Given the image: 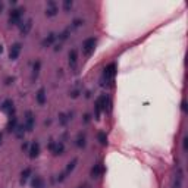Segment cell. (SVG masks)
Masks as SVG:
<instances>
[{"label": "cell", "instance_id": "6da1fadb", "mask_svg": "<svg viewBox=\"0 0 188 188\" xmlns=\"http://www.w3.org/2000/svg\"><path fill=\"white\" fill-rule=\"evenodd\" d=\"M115 75H116V65H115V63H110V65L104 69V72H103V76H101V85H109V84L113 81Z\"/></svg>", "mask_w": 188, "mask_h": 188}, {"label": "cell", "instance_id": "7a4b0ae2", "mask_svg": "<svg viewBox=\"0 0 188 188\" xmlns=\"http://www.w3.org/2000/svg\"><path fill=\"white\" fill-rule=\"evenodd\" d=\"M95 44H97V40H95L94 37H90V38H87V40L82 43V53H84L87 57H90V56H91V54L94 53Z\"/></svg>", "mask_w": 188, "mask_h": 188}, {"label": "cell", "instance_id": "3957f363", "mask_svg": "<svg viewBox=\"0 0 188 188\" xmlns=\"http://www.w3.org/2000/svg\"><path fill=\"white\" fill-rule=\"evenodd\" d=\"M23 15V7H18V9H12L10 15H9V23L10 25H16V23L21 21Z\"/></svg>", "mask_w": 188, "mask_h": 188}, {"label": "cell", "instance_id": "277c9868", "mask_svg": "<svg viewBox=\"0 0 188 188\" xmlns=\"http://www.w3.org/2000/svg\"><path fill=\"white\" fill-rule=\"evenodd\" d=\"M34 120H35V117L32 115V112L31 110H26L25 112V120H23V128H25V131H32V128H34Z\"/></svg>", "mask_w": 188, "mask_h": 188}, {"label": "cell", "instance_id": "5b68a950", "mask_svg": "<svg viewBox=\"0 0 188 188\" xmlns=\"http://www.w3.org/2000/svg\"><path fill=\"white\" fill-rule=\"evenodd\" d=\"M21 50H22V44L21 43H15L13 46L10 47V51H9V57L12 60H16L21 54Z\"/></svg>", "mask_w": 188, "mask_h": 188}, {"label": "cell", "instance_id": "8992f818", "mask_svg": "<svg viewBox=\"0 0 188 188\" xmlns=\"http://www.w3.org/2000/svg\"><path fill=\"white\" fill-rule=\"evenodd\" d=\"M38 154H40V142L38 141H34L29 145V157L31 159H35Z\"/></svg>", "mask_w": 188, "mask_h": 188}, {"label": "cell", "instance_id": "52a82bcc", "mask_svg": "<svg viewBox=\"0 0 188 188\" xmlns=\"http://www.w3.org/2000/svg\"><path fill=\"white\" fill-rule=\"evenodd\" d=\"M57 13V6H56V3L54 1H48L47 3V9H46V15L47 16H54Z\"/></svg>", "mask_w": 188, "mask_h": 188}, {"label": "cell", "instance_id": "ba28073f", "mask_svg": "<svg viewBox=\"0 0 188 188\" xmlns=\"http://www.w3.org/2000/svg\"><path fill=\"white\" fill-rule=\"evenodd\" d=\"M76 62H78V51L76 48H72L69 51V65L70 68H76Z\"/></svg>", "mask_w": 188, "mask_h": 188}, {"label": "cell", "instance_id": "9c48e42d", "mask_svg": "<svg viewBox=\"0 0 188 188\" xmlns=\"http://www.w3.org/2000/svg\"><path fill=\"white\" fill-rule=\"evenodd\" d=\"M44 179L41 176H34L32 181H31V187L32 188H44Z\"/></svg>", "mask_w": 188, "mask_h": 188}, {"label": "cell", "instance_id": "30bf717a", "mask_svg": "<svg viewBox=\"0 0 188 188\" xmlns=\"http://www.w3.org/2000/svg\"><path fill=\"white\" fill-rule=\"evenodd\" d=\"M182 178H184V172L181 167H178V172H176V178H175V182H173V188H181L182 184Z\"/></svg>", "mask_w": 188, "mask_h": 188}, {"label": "cell", "instance_id": "8fae6325", "mask_svg": "<svg viewBox=\"0 0 188 188\" xmlns=\"http://www.w3.org/2000/svg\"><path fill=\"white\" fill-rule=\"evenodd\" d=\"M56 37H57V35H56L54 32H51V34H48V35H47L46 38L43 40V43H41V46H43V47H48V46H51V44H53V43L56 41Z\"/></svg>", "mask_w": 188, "mask_h": 188}, {"label": "cell", "instance_id": "7c38bea8", "mask_svg": "<svg viewBox=\"0 0 188 188\" xmlns=\"http://www.w3.org/2000/svg\"><path fill=\"white\" fill-rule=\"evenodd\" d=\"M101 173H103V166H101V163L94 164L93 169H91V178H98Z\"/></svg>", "mask_w": 188, "mask_h": 188}, {"label": "cell", "instance_id": "4fadbf2b", "mask_svg": "<svg viewBox=\"0 0 188 188\" xmlns=\"http://www.w3.org/2000/svg\"><path fill=\"white\" fill-rule=\"evenodd\" d=\"M1 110L12 113V112H13V103H12V100H9V98L4 100V101L1 103Z\"/></svg>", "mask_w": 188, "mask_h": 188}, {"label": "cell", "instance_id": "5bb4252c", "mask_svg": "<svg viewBox=\"0 0 188 188\" xmlns=\"http://www.w3.org/2000/svg\"><path fill=\"white\" fill-rule=\"evenodd\" d=\"M16 126H18V117L12 116L10 119H9V122H7V131H10V132H15Z\"/></svg>", "mask_w": 188, "mask_h": 188}, {"label": "cell", "instance_id": "9a60e30c", "mask_svg": "<svg viewBox=\"0 0 188 188\" xmlns=\"http://www.w3.org/2000/svg\"><path fill=\"white\" fill-rule=\"evenodd\" d=\"M76 147H79V148H84L85 145H87V141H85V134H82V132H79L78 134V137H76Z\"/></svg>", "mask_w": 188, "mask_h": 188}, {"label": "cell", "instance_id": "2e32d148", "mask_svg": "<svg viewBox=\"0 0 188 188\" xmlns=\"http://www.w3.org/2000/svg\"><path fill=\"white\" fill-rule=\"evenodd\" d=\"M31 28H32V19H28L23 25H21V34L22 35H26L31 31Z\"/></svg>", "mask_w": 188, "mask_h": 188}, {"label": "cell", "instance_id": "e0dca14e", "mask_svg": "<svg viewBox=\"0 0 188 188\" xmlns=\"http://www.w3.org/2000/svg\"><path fill=\"white\" fill-rule=\"evenodd\" d=\"M37 103L38 104H44L46 103V90L44 88H40L37 91Z\"/></svg>", "mask_w": 188, "mask_h": 188}, {"label": "cell", "instance_id": "ac0fdd59", "mask_svg": "<svg viewBox=\"0 0 188 188\" xmlns=\"http://www.w3.org/2000/svg\"><path fill=\"white\" fill-rule=\"evenodd\" d=\"M63 151H65V144H63L62 141L56 142V145H54V148H53V153H54L56 156H59V154H63Z\"/></svg>", "mask_w": 188, "mask_h": 188}, {"label": "cell", "instance_id": "d6986e66", "mask_svg": "<svg viewBox=\"0 0 188 188\" xmlns=\"http://www.w3.org/2000/svg\"><path fill=\"white\" fill-rule=\"evenodd\" d=\"M40 69H41V62H40V60H35V63H34V66H32V81L38 76Z\"/></svg>", "mask_w": 188, "mask_h": 188}, {"label": "cell", "instance_id": "ffe728a7", "mask_svg": "<svg viewBox=\"0 0 188 188\" xmlns=\"http://www.w3.org/2000/svg\"><path fill=\"white\" fill-rule=\"evenodd\" d=\"M76 163H78V159L75 157V159H72L69 163H68V166H66V169H65V175H69L70 172L75 169V166H76Z\"/></svg>", "mask_w": 188, "mask_h": 188}, {"label": "cell", "instance_id": "44dd1931", "mask_svg": "<svg viewBox=\"0 0 188 188\" xmlns=\"http://www.w3.org/2000/svg\"><path fill=\"white\" fill-rule=\"evenodd\" d=\"M29 176H31V167H25L21 173V184H25Z\"/></svg>", "mask_w": 188, "mask_h": 188}, {"label": "cell", "instance_id": "7402d4cb", "mask_svg": "<svg viewBox=\"0 0 188 188\" xmlns=\"http://www.w3.org/2000/svg\"><path fill=\"white\" fill-rule=\"evenodd\" d=\"M97 140H98V142H100L101 145H106V144H107V135H106V132H104V131H100V132L97 134Z\"/></svg>", "mask_w": 188, "mask_h": 188}, {"label": "cell", "instance_id": "603a6c76", "mask_svg": "<svg viewBox=\"0 0 188 188\" xmlns=\"http://www.w3.org/2000/svg\"><path fill=\"white\" fill-rule=\"evenodd\" d=\"M94 110H95V119H100V113H101V104H100V100L97 98L95 100V104H94Z\"/></svg>", "mask_w": 188, "mask_h": 188}, {"label": "cell", "instance_id": "cb8c5ba5", "mask_svg": "<svg viewBox=\"0 0 188 188\" xmlns=\"http://www.w3.org/2000/svg\"><path fill=\"white\" fill-rule=\"evenodd\" d=\"M23 129H25V128H23V125H18V126H16L15 134H16V137H18V138H22V137H23Z\"/></svg>", "mask_w": 188, "mask_h": 188}, {"label": "cell", "instance_id": "d4e9b609", "mask_svg": "<svg viewBox=\"0 0 188 188\" xmlns=\"http://www.w3.org/2000/svg\"><path fill=\"white\" fill-rule=\"evenodd\" d=\"M72 6H73V1H72V0H65V1H63V9H65L66 12H69L70 9H72Z\"/></svg>", "mask_w": 188, "mask_h": 188}, {"label": "cell", "instance_id": "484cf974", "mask_svg": "<svg viewBox=\"0 0 188 188\" xmlns=\"http://www.w3.org/2000/svg\"><path fill=\"white\" fill-rule=\"evenodd\" d=\"M69 32H70V28H66V29H65L63 32H60V34H59V38H60L62 41H65V40L68 38V35H69Z\"/></svg>", "mask_w": 188, "mask_h": 188}, {"label": "cell", "instance_id": "4316f807", "mask_svg": "<svg viewBox=\"0 0 188 188\" xmlns=\"http://www.w3.org/2000/svg\"><path fill=\"white\" fill-rule=\"evenodd\" d=\"M182 148H184V151L188 150V137H184V140H182Z\"/></svg>", "mask_w": 188, "mask_h": 188}, {"label": "cell", "instance_id": "83f0119b", "mask_svg": "<svg viewBox=\"0 0 188 188\" xmlns=\"http://www.w3.org/2000/svg\"><path fill=\"white\" fill-rule=\"evenodd\" d=\"M82 19H75V21H73V22H72V26H73V28H76V26H81V25H82Z\"/></svg>", "mask_w": 188, "mask_h": 188}, {"label": "cell", "instance_id": "f1b7e54d", "mask_svg": "<svg viewBox=\"0 0 188 188\" xmlns=\"http://www.w3.org/2000/svg\"><path fill=\"white\" fill-rule=\"evenodd\" d=\"M68 120H69V117H66V115H63V113L60 115V123H62V125H66Z\"/></svg>", "mask_w": 188, "mask_h": 188}, {"label": "cell", "instance_id": "f546056e", "mask_svg": "<svg viewBox=\"0 0 188 188\" xmlns=\"http://www.w3.org/2000/svg\"><path fill=\"white\" fill-rule=\"evenodd\" d=\"M181 110L182 112H187V101L185 100H182V103H181Z\"/></svg>", "mask_w": 188, "mask_h": 188}, {"label": "cell", "instance_id": "4dcf8cb0", "mask_svg": "<svg viewBox=\"0 0 188 188\" xmlns=\"http://www.w3.org/2000/svg\"><path fill=\"white\" fill-rule=\"evenodd\" d=\"M90 119H91V116H90L88 113H85V115H84V123H88V122H90Z\"/></svg>", "mask_w": 188, "mask_h": 188}, {"label": "cell", "instance_id": "1f68e13d", "mask_svg": "<svg viewBox=\"0 0 188 188\" xmlns=\"http://www.w3.org/2000/svg\"><path fill=\"white\" fill-rule=\"evenodd\" d=\"M54 145H56V142H54V141H50V142H48V150H51V151H53Z\"/></svg>", "mask_w": 188, "mask_h": 188}, {"label": "cell", "instance_id": "d6a6232c", "mask_svg": "<svg viewBox=\"0 0 188 188\" xmlns=\"http://www.w3.org/2000/svg\"><path fill=\"white\" fill-rule=\"evenodd\" d=\"M70 95H72L73 98H76V97L79 95V90H75V91H72V93H70Z\"/></svg>", "mask_w": 188, "mask_h": 188}, {"label": "cell", "instance_id": "836d02e7", "mask_svg": "<svg viewBox=\"0 0 188 188\" xmlns=\"http://www.w3.org/2000/svg\"><path fill=\"white\" fill-rule=\"evenodd\" d=\"M28 147H29V144H28V142H23V144H22V150H28Z\"/></svg>", "mask_w": 188, "mask_h": 188}, {"label": "cell", "instance_id": "e575fe53", "mask_svg": "<svg viewBox=\"0 0 188 188\" xmlns=\"http://www.w3.org/2000/svg\"><path fill=\"white\" fill-rule=\"evenodd\" d=\"M3 10V3H0V12Z\"/></svg>", "mask_w": 188, "mask_h": 188}, {"label": "cell", "instance_id": "d590c367", "mask_svg": "<svg viewBox=\"0 0 188 188\" xmlns=\"http://www.w3.org/2000/svg\"><path fill=\"white\" fill-rule=\"evenodd\" d=\"M1 138H3V135H1V132H0V144H1Z\"/></svg>", "mask_w": 188, "mask_h": 188}, {"label": "cell", "instance_id": "8d00e7d4", "mask_svg": "<svg viewBox=\"0 0 188 188\" xmlns=\"http://www.w3.org/2000/svg\"><path fill=\"white\" fill-rule=\"evenodd\" d=\"M1 51H3V47L0 46V54H1Z\"/></svg>", "mask_w": 188, "mask_h": 188}, {"label": "cell", "instance_id": "74e56055", "mask_svg": "<svg viewBox=\"0 0 188 188\" xmlns=\"http://www.w3.org/2000/svg\"><path fill=\"white\" fill-rule=\"evenodd\" d=\"M79 188H84V187H79Z\"/></svg>", "mask_w": 188, "mask_h": 188}]
</instances>
